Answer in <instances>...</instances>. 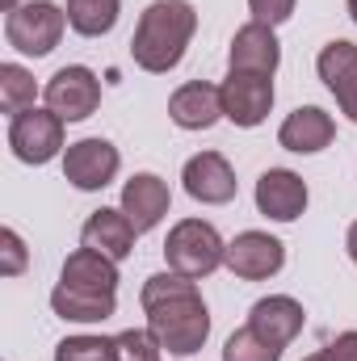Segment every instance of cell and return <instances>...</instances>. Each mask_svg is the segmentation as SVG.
Here are the masks:
<instances>
[{
	"instance_id": "obj_2",
	"label": "cell",
	"mask_w": 357,
	"mask_h": 361,
	"mask_svg": "<svg viewBox=\"0 0 357 361\" xmlns=\"http://www.w3.org/2000/svg\"><path fill=\"white\" fill-rule=\"evenodd\" d=\"M193 30H198V13L189 0H156L139 13L135 38H131V59L143 72L164 76L181 63Z\"/></svg>"
},
{
	"instance_id": "obj_4",
	"label": "cell",
	"mask_w": 357,
	"mask_h": 361,
	"mask_svg": "<svg viewBox=\"0 0 357 361\" xmlns=\"http://www.w3.org/2000/svg\"><path fill=\"white\" fill-rule=\"evenodd\" d=\"M63 30H68V8H59V4H51V0H25L21 8H13V13L4 17V38H8V47L21 51V55H34V59L51 55V51L59 47Z\"/></svg>"
},
{
	"instance_id": "obj_25",
	"label": "cell",
	"mask_w": 357,
	"mask_h": 361,
	"mask_svg": "<svg viewBox=\"0 0 357 361\" xmlns=\"http://www.w3.org/2000/svg\"><path fill=\"white\" fill-rule=\"evenodd\" d=\"M114 341H118V361H160V353H164L147 328H126Z\"/></svg>"
},
{
	"instance_id": "obj_13",
	"label": "cell",
	"mask_w": 357,
	"mask_h": 361,
	"mask_svg": "<svg viewBox=\"0 0 357 361\" xmlns=\"http://www.w3.org/2000/svg\"><path fill=\"white\" fill-rule=\"evenodd\" d=\"M307 180L290 169H269L257 180V210L273 223H294L307 210Z\"/></svg>"
},
{
	"instance_id": "obj_7",
	"label": "cell",
	"mask_w": 357,
	"mask_h": 361,
	"mask_svg": "<svg viewBox=\"0 0 357 361\" xmlns=\"http://www.w3.org/2000/svg\"><path fill=\"white\" fill-rule=\"evenodd\" d=\"M219 92H223V118L236 122V126H244V130L261 126L269 118V109H273V76L231 72L219 85Z\"/></svg>"
},
{
	"instance_id": "obj_8",
	"label": "cell",
	"mask_w": 357,
	"mask_h": 361,
	"mask_svg": "<svg viewBox=\"0 0 357 361\" xmlns=\"http://www.w3.org/2000/svg\"><path fill=\"white\" fill-rule=\"evenodd\" d=\"M118 169H122V156L109 139H80V143H68L63 152V177L85 193L105 189L118 177Z\"/></svg>"
},
{
	"instance_id": "obj_14",
	"label": "cell",
	"mask_w": 357,
	"mask_h": 361,
	"mask_svg": "<svg viewBox=\"0 0 357 361\" xmlns=\"http://www.w3.org/2000/svg\"><path fill=\"white\" fill-rule=\"evenodd\" d=\"M337 139V122L332 114H324L320 105H298L294 114H286V122L277 126V143L294 156H315Z\"/></svg>"
},
{
	"instance_id": "obj_15",
	"label": "cell",
	"mask_w": 357,
	"mask_h": 361,
	"mask_svg": "<svg viewBox=\"0 0 357 361\" xmlns=\"http://www.w3.org/2000/svg\"><path fill=\"white\" fill-rule=\"evenodd\" d=\"M169 206H173V193H169V185L156 177V173H135V177L122 185V206L118 210L135 223L139 235L152 231L169 214Z\"/></svg>"
},
{
	"instance_id": "obj_5",
	"label": "cell",
	"mask_w": 357,
	"mask_h": 361,
	"mask_svg": "<svg viewBox=\"0 0 357 361\" xmlns=\"http://www.w3.org/2000/svg\"><path fill=\"white\" fill-rule=\"evenodd\" d=\"M8 147L21 164H47L63 152V118L51 109H21L8 118Z\"/></svg>"
},
{
	"instance_id": "obj_6",
	"label": "cell",
	"mask_w": 357,
	"mask_h": 361,
	"mask_svg": "<svg viewBox=\"0 0 357 361\" xmlns=\"http://www.w3.org/2000/svg\"><path fill=\"white\" fill-rule=\"evenodd\" d=\"M47 109L51 114H59L63 122H85L97 114V105H101V80H97V72L85 68V63H68V68H59L51 80H47Z\"/></svg>"
},
{
	"instance_id": "obj_21",
	"label": "cell",
	"mask_w": 357,
	"mask_h": 361,
	"mask_svg": "<svg viewBox=\"0 0 357 361\" xmlns=\"http://www.w3.org/2000/svg\"><path fill=\"white\" fill-rule=\"evenodd\" d=\"M68 25L85 38H101L118 25V0H68Z\"/></svg>"
},
{
	"instance_id": "obj_3",
	"label": "cell",
	"mask_w": 357,
	"mask_h": 361,
	"mask_svg": "<svg viewBox=\"0 0 357 361\" xmlns=\"http://www.w3.org/2000/svg\"><path fill=\"white\" fill-rule=\"evenodd\" d=\"M164 261L169 269L185 273V277H210L219 265H227V244L214 231V223L206 219H181L164 240Z\"/></svg>"
},
{
	"instance_id": "obj_32",
	"label": "cell",
	"mask_w": 357,
	"mask_h": 361,
	"mask_svg": "<svg viewBox=\"0 0 357 361\" xmlns=\"http://www.w3.org/2000/svg\"><path fill=\"white\" fill-rule=\"evenodd\" d=\"M307 361H324V357H320V353H311V357H307Z\"/></svg>"
},
{
	"instance_id": "obj_20",
	"label": "cell",
	"mask_w": 357,
	"mask_h": 361,
	"mask_svg": "<svg viewBox=\"0 0 357 361\" xmlns=\"http://www.w3.org/2000/svg\"><path fill=\"white\" fill-rule=\"evenodd\" d=\"M59 281L68 286H89V290H118V261L97 252V248H76L68 261Z\"/></svg>"
},
{
	"instance_id": "obj_18",
	"label": "cell",
	"mask_w": 357,
	"mask_h": 361,
	"mask_svg": "<svg viewBox=\"0 0 357 361\" xmlns=\"http://www.w3.org/2000/svg\"><path fill=\"white\" fill-rule=\"evenodd\" d=\"M51 311L59 319H72V324H105L118 311V294L114 290H89V286L59 281L51 290Z\"/></svg>"
},
{
	"instance_id": "obj_1",
	"label": "cell",
	"mask_w": 357,
	"mask_h": 361,
	"mask_svg": "<svg viewBox=\"0 0 357 361\" xmlns=\"http://www.w3.org/2000/svg\"><path fill=\"white\" fill-rule=\"evenodd\" d=\"M139 302L147 311V332L160 341V349H169L173 357L202 353V345L210 336V311H206L193 277L177 269L152 273L139 290Z\"/></svg>"
},
{
	"instance_id": "obj_22",
	"label": "cell",
	"mask_w": 357,
	"mask_h": 361,
	"mask_svg": "<svg viewBox=\"0 0 357 361\" xmlns=\"http://www.w3.org/2000/svg\"><path fill=\"white\" fill-rule=\"evenodd\" d=\"M34 97H38L34 72H25L21 63H0V109L8 118H17L21 109H34Z\"/></svg>"
},
{
	"instance_id": "obj_29",
	"label": "cell",
	"mask_w": 357,
	"mask_h": 361,
	"mask_svg": "<svg viewBox=\"0 0 357 361\" xmlns=\"http://www.w3.org/2000/svg\"><path fill=\"white\" fill-rule=\"evenodd\" d=\"M345 248H349V261L357 265V223L349 227V235H345Z\"/></svg>"
},
{
	"instance_id": "obj_23",
	"label": "cell",
	"mask_w": 357,
	"mask_h": 361,
	"mask_svg": "<svg viewBox=\"0 0 357 361\" xmlns=\"http://www.w3.org/2000/svg\"><path fill=\"white\" fill-rule=\"evenodd\" d=\"M55 361H118V341L109 336H68L55 345Z\"/></svg>"
},
{
	"instance_id": "obj_26",
	"label": "cell",
	"mask_w": 357,
	"mask_h": 361,
	"mask_svg": "<svg viewBox=\"0 0 357 361\" xmlns=\"http://www.w3.org/2000/svg\"><path fill=\"white\" fill-rule=\"evenodd\" d=\"M25 244H21V235L13 231V227H4L0 231V273L4 277H17V273L25 269Z\"/></svg>"
},
{
	"instance_id": "obj_12",
	"label": "cell",
	"mask_w": 357,
	"mask_h": 361,
	"mask_svg": "<svg viewBox=\"0 0 357 361\" xmlns=\"http://www.w3.org/2000/svg\"><path fill=\"white\" fill-rule=\"evenodd\" d=\"M307 315H303V302L290 298V294H269V298H257L253 311H248V328L269 341L273 349H286L298 332H303Z\"/></svg>"
},
{
	"instance_id": "obj_28",
	"label": "cell",
	"mask_w": 357,
	"mask_h": 361,
	"mask_svg": "<svg viewBox=\"0 0 357 361\" xmlns=\"http://www.w3.org/2000/svg\"><path fill=\"white\" fill-rule=\"evenodd\" d=\"M320 357L324 361H357V332H341L332 345L320 349Z\"/></svg>"
},
{
	"instance_id": "obj_17",
	"label": "cell",
	"mask_w": 357,
	"mask_h": 361,
	"mask_svg": "<svg viewBox=\"0 0 357 361\" xmlns=\"http://www.w3.org/2000/svg\"><path fill=\"white\" fill-rule=\"evenodd\" d=\"M169 118L181 130H210L223 118V92L206 80H189L169 97Z\"/></svg>"
},
{
	"instance_id": "obj_16",
	"label": "cell",
	"mask_w": 357,
	"mask_h": 361,
	"mask_svg": "<svg viewBox=\"0 0 357 361\" xmlns=\"http://www.w3.org/2000/svg\"><path fill=\"white\" fill-rule=\"evenodd\" d=\"M231 72H257V76H273L277 63H282V47H277V34L261 25V21H248L236 30L231 38V55H227Z\"/></svg>"
},
{
	"instance_id": "obj_27",
	"label": "cell",
	"mask_w": 357,
	"mask_h": 361,
	"mask_svg": "<svg viewBox=\"0 0 357 361\" xmlns=\"http://www.w3.org/2000/svg\"><path fill=\"white\" fill-rule=\"evenodd\" d=\"M248 13H253V21H261V25L273 30V25L294 17V0H248Z\"/></svg>"
},
{
	"instance_id": "obj_31",
	"label": "cell",
	"mask_w": 357,
	"mask_h": 361,
	"mask_svg": "<svg viewBox=\"0 0 357 361\" xmlns=\"http://www.w3.org/2000/svg\"><path fill=\"white\" fill-rule=\"evenodd\" d=\"M349 17L357 21V0H349Z\"/></svg>"
},
{
	"instance_id": "obj_9",
	"label": "cell",
	"mask_w": 357,
	"mask_h": 361,
	"mask_svg": "<svg viewBox=\"0 0 357 361\" xmlns=\"http://www.w3.org/2000/svg\"><path fill=\"white\" fill-rule=\"evenodd\" d=\"M286 265V244L269 231H240L227 244V269L244 281H265Z\"/></svg>"
},
{
	"instance_id": "obj_11",
	"label": "cell",
	"mask_w": 357,
	"mask_h": 361,
	"mask_svg": "<svg viewBox=\"0 0 357 361\" xmlns=\"http://www.w3.org/2000/svg\"><path fill=\"white\" fill-rule=\"evenodd\" d=\"M315 72H320V80L328 85V92L337 97L341 114H345L349 122H357V47L345 42V38H332V42L320 51Z\"/></svg>"
},
{
	"instance_id": "obj_10",
	"label": "cell",
	"mask_w": 357,
	"mask_h": 361,
	"mask_svg": "<svg viewBox=\"0 0 357 361\" xmlns=\"http://www.w3.org/2000/svg\"><path fill=\"white\" fill-rule=\"evenodd\" d=\"M181 180H185V193L193 202H202V206H227L236 197V173H231L227 156H219V152L189 156Z\"/></svg>"
},
{
	"instance_id": "obj_19",
	"label": "cell",
	"mask_w": 357,
	"mask_h": 361,
	"mask_svg": "<svg viewBox=\"0 0 357 361\" xmlns=\"http://www.w3.org/2000/svg\"><path fill=\"white\" fill-rule=\"evenodd\" d=\"M135 223L122 214V210H109V206H101V210H92L89 223H85V231H80V240H85V248H97V252H105V257H114V261H126L131 252H135Z\"/></svg>"
},
{
	"instance_id": "obj_30",
	"label": "cell",
	"mask_w": 357,
	"mask_h": 361,
	"mask_svg": "<svg viewBox=\"0 0 357 361\" xmlns=\"http://www.w3.org/2000/svg\"><path fill=\"white\" fill-rule=\"evenodd\" d=\"M21 4H25V0H0V8H4V13H13V8H21Z\"/></svg>"
},
{
	"instance_id": "obj_24",
	"label": "cell",
	"mask_w": 357,
	"mask_h": 361,
	"mask_svg": "<svg viewBox=\"0 0 357 361\" xmlns=\"http://www.w3.org/2000/svg\"><path fill=\"white\" fill-rule=\"evenodd\" d=\"M223 361H282V349H273L269 341H261L253 328H240V332L227 336Z\"/></svg>"
}]
</instances>
